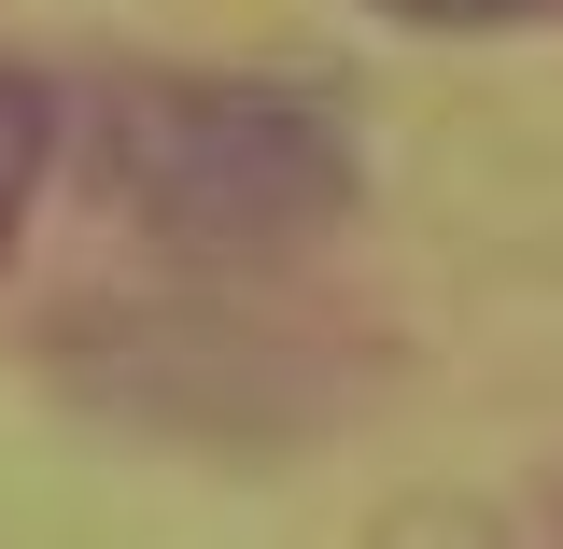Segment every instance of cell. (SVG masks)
<instances>
[{"instance_id": "1", "label": "cell", "mask_w": 563, "mask_h": 549, "mask_svg": "<svg viewBox=\"0 0 563 549\" xmlns=\"http://www.w3.org/2000/svg\"><path fill=\"white\" fill-rule=\"evenodd\" d=\"M99 198L169 254H296L352 211V141L296 85H211V70H128L85 128Z\"/></svg>"}, {"instance_id": "2", "label": "cell", "mask_w": 563, "mask_h": 549, "mask_svg": "<svg viewBox=\"0 0 563 549\" xmlns=\"http://www.w3.org/2000/svg\"><path fill=\"white\" fill-rule=\"evenodd\" d=\"M57 155H70V99H57L29 57H0V254L29 240V211H43V184H57Z\"/></svg>"}, {"instance_id": "3", "label": "cell", "mask_w": 563, "mask_h": 549, "mask_svg": "<svg viewBox=\"0 0 563 549\" xmlns=\"http://www.w3.org/2000/svg\"><path fill=\"white\" fill-rule=\"evenodd\" d=\"M395 29H437V43H493V29H563V0H366Z\"/></svg>"}]
</instances>
